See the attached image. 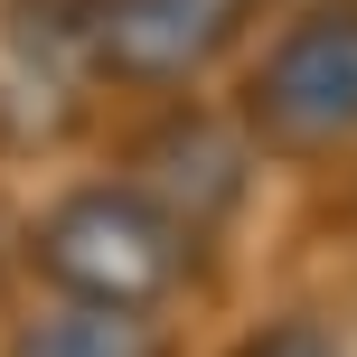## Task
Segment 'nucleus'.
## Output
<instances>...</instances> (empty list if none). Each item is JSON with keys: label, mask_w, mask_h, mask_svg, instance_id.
I'll use <instances>...</instances> for the list:
<instances>
[{"label": "nucleus", "mask_w": 357, "mask_h": 357, "mask_svg": "<svg viewBox=\"0 0 357 357\" xmlns=\"http://www.w3.org/2000/svg\"><path fill=\"white\" fill-rule=\"evenodd\" d=\"M10 357H160L132 329V310H94V301H66V310H47L38 329H19V348Z\"/></svg>", "instance_id": "20e7f679"}, {"label": "nucleus", "mask_w": 357, "mask_h": 357, "mask_svg": "<svg viewBox=\"0 0 357 357\" xmlns=\"http://www.w3.org/2000/svg\"><path fill=\"white\" fill-rule=\"evenodd\" d=\"M235 357H339V348H329L320 329H301V320H282V329H264V339H245Z\"/></svg>", "instance_id": "39448f33"}, {"label": "nucleus", "mask_w": 357, "mask_h": 357, "mask_svg": "<svg viewBox=\"0 0 357 357\" xmlns=\"http://www.w3.org/2000/svg\"><path fill=\"white\" fill-rule=\"evenodd\" d=\"M254 132L291 151H320L357 132V0H329L273 47L254 75Z\"/></svg>", "instance_id": "f03ea898"}, {"label": "nucleus", "mask_w": 357, "mask_h": 357, "mask_svg": "<svg viewBox=\"0 0 357 357\" xmlns=\"http://www.w3.org/2000/svg\"><path fill=\"white\" fill-rule=\"evenodd\" d=\"M38 273H47L66 301L151 310V301H169V291H188L197 226L160 188H85V197H66V207H47V226H38Z\"/></svg>", "instance_id": "f257e3e1"}, {"label": "nucleus", "mask_w": 357, "mask_h": 357, "mask_svg": "<svg viewBox=\"0 0 357 357\" xmlns=\"http://www.w3.org/2000/svg\"><path fill=\"white\" fill-rule=\"evenodd\" d=\"M254 0H94V56L123 85H188L235 47Z\"/></svg>", "instance_id": "7ed1b4c3"}]
</instances>
